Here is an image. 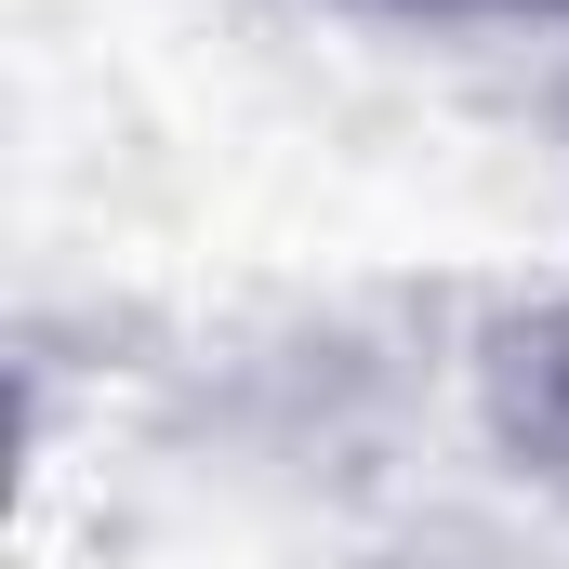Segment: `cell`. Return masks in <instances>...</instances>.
<instances>
[{
  "mask_svg": "<svg viewBox=\"0 0 569 569\" xmlns=\"http://www.w3.org/2000/svg\"><path fill=\"white\" fill-rule=\"evenodd\" d=\"M503 13H569V0H503Z\"/></svg>",
  "mask_w": 569,
  "mask_h": 569,
  "instance_id": "1",
  "label": "cell"
}]
</instances>
